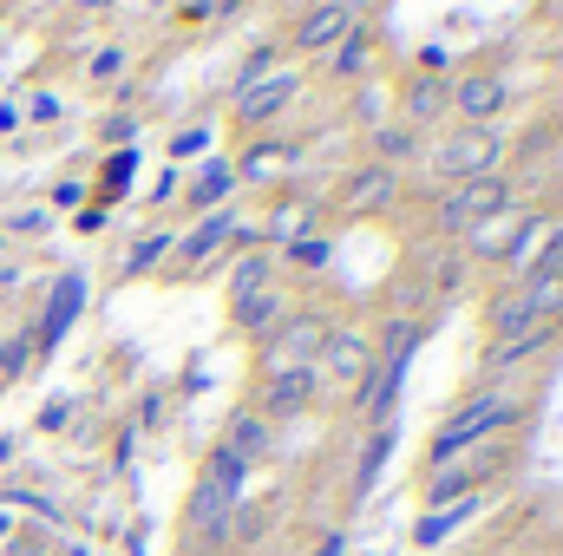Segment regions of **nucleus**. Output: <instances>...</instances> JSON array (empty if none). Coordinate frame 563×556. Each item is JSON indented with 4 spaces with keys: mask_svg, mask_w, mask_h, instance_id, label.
<instances>
[{
    "mask_svg": "<svg viewBox=\"0 0 563 556\" xmlns=\"http://www.w3.org/2000/svg\"><path fill=\"white\" fill-rule=\"evenodd\" d=\"M314 367H328L341 387H367V374H374V347H367V334H354V327H328Z\"/></svg>",
    "mask_w": 563,
    "mask_h": 556,
    "instance_id": "6e6552de",
    "label": "nucleus"
},
{
    "mask_svg": "<svg viewBox=\"0 0 563 556\" xmlns=\"http://www.w3.org/2000/svg\"><path fill=\"white\" fill-rule=\"evenodd\" d=\"M164 249H170V236H144L139 249H132V263H125V269H132V276H144V269H151V263H157Z\"/></svg>",
    "mask_w": 563,
    "mask_h": 556,
    "instance_id": "bb28decb",
    "label": "nucleus"
},
{
    "mask_svg": "<svg viewBox=\"0 0 563 556\" xmlns=\"http://www.w3.org/2000/svg\"><path fill=\"white\" fill-rule=\"evenodd\" d=\"M472 511H478V498H459V504H439V511H426L420 524H413L420 551H439V544H445V537H452V531H459V524L472 518Z\"/></svg>",
    "mask_w": 563,
    "mask_h": 556,
    "instance_id": "aec40b11",
    "label": "nucleus"
},
{
    "mask_svg": "<svg viewBox=\"0 0 563 556\" xmlns=\"http://www.w3.org/2000/svg\"><path fill=\"white\" fill-rule=\"evenodd\" d=\"M269 445H276V432H269V419L256 413V407L230 413V432H223V452H236L243 465H256V458H269Z\"/></svg>",
    "mask_w": 563,
    "mask_h": 556,
    "instance_id": "4468645a",
    "label": "nucleus"
},
{
    "mask_svg": "<svg viewBox=\"0 0 563 556\" xmlns=\"http://www.w3.org/2000/svg\"><path fill=\"white\" fill-rule=\"evenodd\" d=\"M413 347H420V327H413V321H400V327H394V341H387V354L374 360V374H367V387H361V413L374 419V425H387V407H394V393H400V380H407Z\"/></svg>",
    "mask_w": 563,
    "mask_h": 556,
    "instance_id": "39448f33",
    "label": "nucleus"
},
{
    "mask_svg": "<svg viewBox=\"0 0 563 556\" xmlns=\"http://www.w3.org/2000/svg\"><path fill=\"white\" fill-rule=\"evenodd\" d=\"M354 26H361V0H321V7H308V13H301V26H295V53L328 59Z\"/></svg>",
    "mask_w": 563,
    "mask_h": 556,
    "instance_id": "423d86ee",
    "label": "nucleus"
},
{
    "mask_svg": "<svg viewBox=\"0 0 563 556\" xmlns=\"http://www.w3.org/2000/svg\"><path fill=\"white\" fill-rule=\"evenodd\" d=\"M525 288V308L544 321V327H558L563 321V269H538V276H518Z\"/></svg>",
    "mask_w": 563,
    "mask_h": 556,
    "instance_id": "a211bd4d",
    "label": "nucleus"
},
{
    "mask_svg": "<svg viewBox=\"0 0 563 556\" xmlns=\"http://www.w3.org/2000/svg\"><path fill=\"white\" fill-rule=\"evenodd\" d=\"M400 197V177L387 170V164H367V170H354L347 184H341V210L347 216H374V210H387Z\"/></svg>",
    "mask_w": 563,
    "mask_h": 556,
    "instance_id": "f8f14e48",
    "label": "nucleus"
},
{
    "mask_svg": "<svg viewBox=\"0 0 563 556\" xmlns=\"http://www.w3.org/2000/svg\"><path fill=\"white\" fill-rule=\"evenodd\" d=\"M387 458H394V425H374L367 445H361V471H354V491H361V498L380 485V465H387Z\"/></svg>",
    "mask_w": 563,
    "mask_h": 556,
    "instance_id": "412c9836",
    "label": "nucleus"
},
{
    "mask_svg": "<svg viewBox=\"0 0 563 556\" xmlns=\"http://www.w3.org/2000/svg\"><path fill=\"white\" fill-rule=\"evenodd\" d=\"M439 230H452V236H465V230H478V223H492V216H511V177H472V184H452L445 197H439Z\"/></svg>",
    "mask_w": 563,
    "mask_h": 556,
    "instance_id": "7ed1b4c3",
    "label": "nucleus"
},
{
    "mask_svg": "<svg viewBox=\"0 0 563 556\" xmlns=\"http://www.w3.org/2000/svg\"><path fill=\"white\" fill-rule=\"evenodd\" d=\"M243 478H250V465L217 445L210 465H203V478H197V491H190V524H197L203 537H217V531L230 524V511H236V498H243Z\"/></svg>",
    "mask_w": 563,
    "mask_h": 556,
    "instance_id": "f03ea898",
    "label": "nucleus"
},
{
    "mask_svg": "<svg viewBox=\"0 0 563 556\" xmlns=\"http://www.w3.org/2000/svg\"><path fill=\"white\" fill-rule=\"evenodd\" d=\"M79 308H86V281L79 276H59L53 281V294H46V321H40V347H59V334L79 321Z\"/></svg>",
    "mask_w": 563,
    "mask_h": 556,
    "instance_id": "ddd939ff",
    "label": "nucleus"
},
{
    "mask_svg": "<svg viewBox=\"0 0 563 556\" xmlns=\"http://www.w3.org/2000/svg\"><path fill=\"white\" fill-rule=\"evenodd\" d=\"M73 7H112V0H73Z\"/></svg>",
    "mask_w": 563,
    "mask_h": 556,
    "instance_id": "7c9ffc66",
    "label": "nucleus"
},
{
    "mask_svg": "<svg viewBox=\"0 0 563 556\" xmlns=\"http://www.w3.org/2000/svg\"><path fill=\"white\" fill-rule=\"evenodd\" d=\"M498 164H505V138H498L492 125H465V132H452V138L432 151V170H439L445 184L498 177Z\"/></svg>",
    "mask_w": 563,
    "mask_h": 556,
    "instance_id": "20e7f679",
    "label": "nucleus"
},
{
    "mask_svg": "<svg viewBox=\"0 0 563 556\" xmlns=\"http://www.w3.org/2000/svg\"><path fill=\"white\" fill-rule=\"evenodd\" d=\"M223 190H230V170H223V164H210V170L197 177V190H190V203H197V210H210V203H217Z\"/></svg>",
    "mask_w": 563,
    "mask_h": 556,
    "instance_id": "a878e982",
    "label": "nucleus"
},
{
    "mask_svg": "<svg viewBox=\"0 0 563 556\" xmlns=\"http://www.w3.org/2000/svg\"><path fill=\"white\" fill-rule=\"evenodd\" d=\"M321 387V367L314 360H288V367H269V387H263V419H295Z\"/></svg>",
    "mask_w": 563,
    "mask_h": 556,
    "instance_id": "0eeeda50",
    "label": "nucleus"
},
{
    "mask_svg": "<svg viewBox=\"0 0 563 556\" xmlns=\"http://www.w3.org/2000/svg\"><path fill=\"white\" fill-rule=\"evenodd\" d=\"M400 99H407V119H413V125H426V119H439V112H445V86H439L432 73H420Z\"/></svg>",
    "mask_w": 563,
    "mask_h": 556,
    "instance_id": "5701e85b",
    "label": "nucleus"
},
{
    "mask_svg": "<svg viewBox=\"0 0 563 556\" xmlns=\"http://www.w3.org/2000/svg\"><path fill=\"white\" fill-rule=\"evenodd\" d=\"M230 314H236V327H243V334H269L288 308H282V288L269 281V288H256V294H236V301H230Z\"/></svg>",
    "mask_w": 563,
    "mask_h": 556,
    "instance_id": "dca6fc26",
    "label": "nucleus"
},
{
    "mask_svg": "<svg viewBox=\"0 0 563 556\" xmlns=\"http://www.w3.org/2000/svg\"><path fill=\"white\" fill-rule=\"evenodd\" d=\"M341 551H347V544H341V537H328V544H321L314 556H341Z\"/></svg>",
    "mask_w": 563,
    "mask_h": 556,
    "instance_id": "c756f323",
    "label": "nucleus"
},
{
    "mask_svg": "<svg viewBox=\"0 0 563 556\" xmlns=\"http://www.w3.org/2000/svg\"><path fill=\"white\" fill-rule=\"evenodd\" d=\"M505 425H518V400H511V393H478V400H465L459 413L432 432V465L465 458L478 438H492V432H505Z\"/></svg>",
    "mask_w": 563,
    "mask_h": 556,
    "instance_id": "f257e3e1",
    "label": "nucleus"
},
{
    "mask_svg": "<svg viewBox=\"0 0 563 556\" xmlns=\"http://www.w3.org/2000/svg\"><path fill=\"white\" fill-rule=\"evenodd\" d=\"M551 334H558V327H531V334H518V341H492V347H485V374H511L518 360L544 354V347H551Z\"/></svg>",
    "mask_w": 563,
    "mask_h": 556,
    "instance_id": "6ab92c4d",
    "label": "nucleus"
},
{
    "mask_svg": "<svg viewBox=\"0 0 563 556\" xmlns=\"http://www.w3.org/2000/svg\"><path fill=\"white\" fill-rule=\"evenodd\" d=\"M269 281H276V263H269V256H243V263L230 269V301H236V294H256V288H269Z\"/></svg>",
    "mask_w": 563,
    "mask_h": 556,
    "instance_id": "b1692460",
    "label": "nucleus"
},
{
    "mask_svg": "<svg viewBox=\"0 0 563 556\" xmlns=\"http://www.w3.org/2000/svg\"><path fill=\"white\" fill-rule=\"evenodd\" d=\"M367 59H374V40L354 26V33L328 53V73H334V79H361V73H367Z\"/></svg>",
    "mask_w": 563,
    "mask_h": 556,
    "instance_id": "4be33fe9",
    "label": "nucleus"
},
{
    "mask_svg": "<svg viewBox=\"0 0 563 556\" xmlns=\"http://www.w3.org/2000/svg\"><path fill=\"white\" fill-rule=\"evenodd\" d=\"M73 556H86V551H73Z\"/></svg>",
    "mask_w": 563,
    "mask_h": 556,
    "instance_id": "2f4dec72",
    "label": "nucleus"
},
{
    "mask_svg": "<svg viewBox=\"0 0 563 556\" xmlns=\"http://www.w3.org/2000/svg\"><path fill=\"white\" fill-rule=\"evenodd\" d=\"M505 99H511V92H505V79H498V73H465V79L445 92V105H452L465 125H492V119L505 112Z\"/></svg>",
    "mask_w": 563,
    "mask_h": 556,
    "instance_id": "9d476101",
    "label": "nucleus"
},
{
    "mask_svg": "<svg viewBox=\"0 0 563 556\" xmlns=\"http://www.w3.org/2000/svg\"><path fill=\"white\" fill-rule=\"evenodd\" d=\"M374 157L394 170L400 157H413V132H407V125H380V132H374Z\"/></svg>",
    "mask_w": 563,
    "mask_h": 556,
    "instance_id": "393cba45",
    "label": "nucleus"
},
{
    "mask_svg": "<svg viewBox=\"0 0 563 556\" xmlns=\"http://www.w3.org/2000/svg\"><path fill=\"white\" fill-rule=\"evenodd\" d=\"M498 471V458L485 452V458H452V465H432V478H426V504L439 511V504H459V498H478V485Z\"/></svg>",
    "mask_w": 563,
    "mask_h": 556,
    "instance_id": "1a4fd4ad",
    "label": "nucleus"
},
{
    "mask_svg": "<svg viewBox=\"0 0 563 556\" xmlns=\"http://www.w3.org/2000/svg\"><path fill=\"white\" fill-rule=\"evenodd\" d=\"M485 327H492V341H518V334H531V327H544V321L525 308V288L511 281L505 294H492V308H485Z\"/></svg>",
    "mask_w": 563,
    "mask_h": 556,
    "instance_id": "2eb2a0df",
    "label": "nucleus"
},
{
    "mask_svg": "<svg viewBox=\"0 0 563 556\" xmlns=\"http://www.w3.org/2000/svg\"><path fill=\"white\" fill-rule=\"evenodd\" d=\"M295 92H301L295 73H269V79L243 86V92H236V125H269V119H282V112L295 105Z\"/></svg>",
    "mask_w": 563,
    "mask_h": 556,
    "instance_id": "9b49d317",
    "label": "nucleus"
},
{
    "mask_svg": "<svg viewBox=\"0 0 563 556\" xmlns=\"http://www.w3.org/2000/svg\"><path fill=\"white\" fill-rule=\"evenodd\" d=\"M230 230H236V216H230V210H210V216H203V223H197V230H190V236L177 243V263H190V269H203V263L217 256V243H223Z\"/></svg>",
    "mask_w": 563,
    "mask_h": 556,
    "instance_id": "f3484780",
    "label": "nucleus"
},
{
    "mask_svg": "<svg viewBox=\"0 0 563 556\" xmlns=\"http://www.w3.org/2000/svg\"><path fill=\"white\" fill-rule=\"evenodd\" d=\"M288 256H295L301 269H321V256H328V243H321V236H308V243H295Z\"/></svg>",
    "mask_w": 563,
    "mask_h": 556,
    "instance_id": "c85d7f7f",
    "label": "nucleus"
},
{
    "mask_svg": "<svg viewBox=\"0 0 563 556\" xmlns=\"http://www.w3.org/2000/svg\"><path fill=\"white\" fill-rule=\"evenodd\" d=\"M132 170H139V157H132V151H119V157L106 164V184L119 190V184H132Z\"/></svg>",
    "mask_w": 563,
    "mask_h": 556,
    "instance_id": "cd10ccee",
    "label": "nucleus"
}]
</instances>
